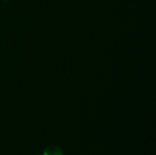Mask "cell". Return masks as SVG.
Wrapping results in <instances>:
<instances>
[{"label": "cell", "instance_id": "obj_1", "mask_svg": "<svg viewBox=\"0 0 156 155\" xmlns=\"http://www.w3.org/2000/svg\"><path fill=\"white\" fill-rule=\"evenodd\" d=\"M43 155H64L63 150L57 145H49L44 149Z\"/></svg>", "mask_w": 156, "mask_h": 155}]
</instances>
